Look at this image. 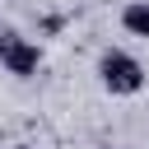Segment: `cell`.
I'll list each match as a JSON object with an SVG mask.
<instances>
[{
  "instance_id": "obj_4",
  "label": "cell",
  "mask_w": 149,
  "mask_h": 149,
  "mask_svg": "<svg viewBox=\"0 0 149 149\" xmlns=\"http://www.w3.org/2000/svg\"><path fill=\"white\" fill-rule=\"evenodd\" d=\"M65 23H70L65 14H42V23H37V33H42V37H56V33H65Z\"/></svg>"
},
{
  "instance_id": "obj_5",
  "label": "cell",
  "mask_w": 149,
  "mask_h": 149,
  "mask_svg": "<svg viewBox=\"0 0 149 149\" xmlns=\"http://www.w3.org/2000/svg\"><path fill=\"white\" fill-rule=\"evenodd\" d=\"M14 149H33V144H14Z\"/></svg>"
},
{
  "instance_id": "obj_3",
  "label": "cell",
  "mask_w": 149,
  "mask_h": 149,
  "mask_svg": "<svg viewBox=\"0 0 149 149\" xmlns=\"http://www.w3.org/2000/svg\"><path fill=\"white\" fill-rule=\"evenodd\" d=\"M121 28L140 42H149V0H126L121 5Z\"/></svg>"
},
{
  "instance_id": "obj_2",
  "label": "cell",
  "mask_w": 149,
  "mask_h": 149,
  "mask_svg": "<svg viewBox=\"0 0 149 149\" xmlns=\"http://www.w3.org/2000/svg\"><path fill=\"white\" fill-rule=\"evenodd\" d=\"M0 70L14 79H33L42 70V47L33 37H19L14 28H0Z\"/></svg>"
},
{
  "instance_id": "obj_1",
  "label": "cell",
  "mask_w": 149,
  "mask_h": 149,
  "mask_svg": "<svg viewBox=\"0 0 149 149\" xmlns=\"http://www.w3.org/2000/svg\"><path fill=\"white\" fill-rule=\"evenodd\" d=\"M98 79H102V88L112 93V98H135L140 88H144V65L130 56V51H121V47H107L102 56H98Z\"/></svg>"
}]
</instances>
